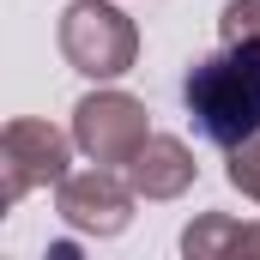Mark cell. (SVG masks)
Returning <instances> with one entry per match:
<instances>
[{"label":"cell","mask_w":260,"mask_h":260,"mask_svg":"<svg viewBox=\"0 0 260 260\" xmlns=\"http://www.w3.org/2000/svg\"><path fill=\"white\" fill-rule=\"evenodd\" d=\"M182 248L194 260H218V254H260V224H236L224 212H206L182 230Z\"/></svg>","instance_id":"obj_7"},{"label":"cell","mask_w":260,"mask_h":260,"mask_svg":"<svg viewBox=\"0 0 260 260\" xmlns=\"http://www.w3.org/2000/svg\"><path fill=\"white\" fill-rule=\"evenodd\" d=\"M230 188L248 194V200L260 206V133H254V139H242V145L230 151Z\"/></svg>","instance_id":"obj_9"},{"label":"cell","mask_w":260,"mask_h":260,"mask_svg":"<svg viewBox=\"0 0 260 260\" xmlns=\"http://www.w3.org/2000/svg\"><path fill=\"white\" fill-rule=\"evenodd\" d=\"M67 182V133L49 121H6L0 133V206H18L30 188Z\"/></svg>","instance_id":"obj_4"},{"label":"cell","mask_w":260,"mask_h":260,"mask_svg":"<svg viewBox=\"0 0 260 260\" xmlns=\"http://www.w3.org/2000/svg\"><path fill=\"white\" fill-rule=\"evenodd\" d=\"M61 55L85 79H121L139 61V30L109 0H73L61 12Z\"/></svg>","instance_id":"obj_2"},{"label":"cell","mask_w":260,"mask_h":260,"mask_svg":"<svg viewBox=\"0 0 260 260\" xmlns=\"http://www.w3.org/2000/svg\"><path fill=\"white\" fill-rule=\"evenodd\" d=\"M133 188L127 176H115L109 164H97V170H79V176H67L55 182V206H61V218L73 230H85V236H121L133 218Z\"/></svg>","instance_id":"obj_5"},{"label":"cell","mask_w":260,"mask_h":260,"mask_svg":"<svg viewBox=\"0 0 260 260\" xmlns=\"http://www.w3.org/2000/svg\"><path fill=\"white\" fill-rule=\"evenodd\" d=\"M194 151L182 145V139H170V133H151L145 145H139V157L127 164V182L139 188L145 200H176L194 188Z\"/></svg>","instance_id":"obj_6"},{"label":"cell","mask_w":260,"mask_h":260,"mask_svg":"<svg viewBox=\"0 0 260 260\" xmlns=\"http://www.w3.org/2000/svg\"><path fill=\"white\" fill-rule=\"evenodd\" d=\"M145 139H151V127H145V103L127 97V91H91V97L73 103V145H79L91 164L127 170Z\"/></svg>","instance_id":"obj_3"},{"label":"cell","mask_w":260,"mask_h":260,"mask_svg":"<svg viewBox=\"0 0 260 260\" xmlns=\"http://www.w3.org/2000/svg\"><path fill=\"white\" fill-rule=\"evenodd\" d=\"M218 37L224 43H254L260 49V0H230L218 12Z\"/></svg>","instance_id":"obj_8"},{"label":"cell","mask_w":260,"mask_h":260,"mask_svg":"<svg viewBox=\"0 0 260 260\" xmlns=\"http://www.w3.org/2000/svg\"><path fill=\"white\" fill-rule=\"evenodd\" d=\"M188 121L206 145L236 151L260 133V49L254 43H224L218 55H200L182 85Z\"/></svg>","instance_id":"obj_1"}]
</instances>
